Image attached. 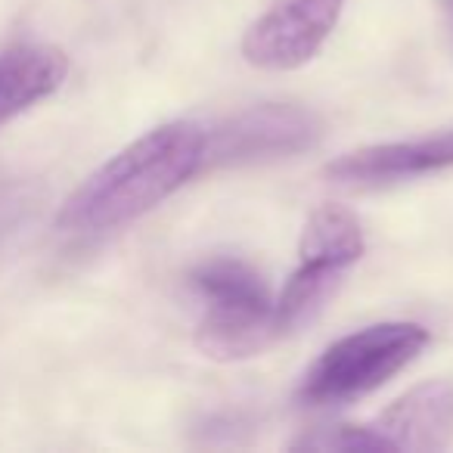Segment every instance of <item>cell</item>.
<instances>
[{
  "label": "cell",
  "mask_w": 453,
  "mask_h": 453,
  "mask_svg": "<svg viewBox=\"0 0 453 453\" xmlns=\"http://www.w3.org/2000/svg\"><path fill=\"white\" fill-rule=\"evenodd\" d=\"M205 158V131L193 121H168L115 152L57 214L63 234H106L143 218L174 196Z\"/></svg>",
  "instance_id": "obj_1"
},
{
  "label": "cell",
  "mask_w": 453,
  "mask_h": 453,
  "mask_svg": "<svg viewBox=\"0 0 453 453\" xmlns=\"http://www.w3.org/2000/svg\"><path fill=\"white\" fill-rule=\"evenodd\" d=\"M428 345L419 323H372L345 335L304 372L296 397L302 407H342L382 388L391 376L413 364Z\"/></svg>",
  "instance_id": "obj_2"
},
{
  "label": "cell",
  "mask_w": 453,
  "mask_h": 453,
  "mask_svg": "<svg viewBox=\"0 0 453 453\" xmlns=\"http://www.w3.org/2000/svg\"><path fill=\"white\" fill-rule=\"evenodd\" d=\"M317 140H320V121L314 112L283 103H265L226 119L211 134H205L202 168L273 162L311 150Z\"/></svg>",
  "instance_id": "obj_3"
},
{
  "label": "cell",
  "mask_w": 453,
  "mask_h": 453,
  "mask_svg": "<svg viewBox=\"0 0 453 453\" xmlns=\"http://www.w3.org/2000/svg\"><path fill=\"white\" fill-rule=\"evenodd\" d=\"M345 0H273L242 38V57L255 69L292 72L320 53L339 26Z\"/></svg>",
  "instance_id": "obj_4"
},
{
  "label": "cell",
  "mask_w": 453,
  "mask_h": 453,
  "mask_svg": "<svg viewBox=\"0 0 453 453\" xmlns=\"http://www.w3.org/2000/svg\"><path fill=\"white\" fill-rule=\"evenodd\" d=\"M453 165V131L434 134L422 140H403V143H379L364 146L339 156L326 165L323 174L339 187H388V183L413 180Z\"/></svg>",
  "instance_id": "obj_5"
},
{
  "label": "cell",
  "mask_w": 453,
  "mask_h": 453,
  "mask_svg": "<svg viewBox=\"0 0 453 453\" xmlns=\"http://www.w3.org/2000/svg\"><path fill=\"white\" fill-rule=\"evenodd\" d=\"M366 426L382 441L385 450H444L453 438V385H416Z\"/></svg>",
  "instance_id": "obj_6"
},
{
  "label": "cell",
  "mask_w": 453,
  "mask_h": 453,
  "mask_svg": "<svg viewBox=\"0 0 453 453\" xmlns=\"http://www.w3.org/2000/svg\"><path fill=\"white\" fill-rule=\"evenodd\" d=\"M69 57L57 47L26 44L0 53V127L63 88Z\"/></svg>",
  "instance_id": "obj_7"
},
{
  "label": "cell",
  "mask_w": 453,
  "mask_h": 453,
  "mask_svg": "<svg viewBox=\"0 0 453 453\" xmlns=\"http://www.w3.org/2000/svg\"><path fill=\"white\" fill-rule=\"evenodd\" d=\"M277 339H283L277 326V311H224L205 308L199 329H196V348L205 357L234 364L249 360L267 351Z\"/></svg>",
  "instance_id": "obj_8"
},
{
  "label": "cell",
  "mask_w": 453,
  "mask_h": 453,
  "mask_svg": "<svg viewBox=\"0 0 453 453\" xmlns=\"http://www.w3.org/2000/svg\"><path fill=\"white\" fill-rule=\"evenodd\" d=\"M364 249L366 242H364V230H360V220L342 205H320L302 230L298 261L345 273L351 265H357Z\"/></svg>",
  "instance_id": "obj_9"
},
{
  "label": "cell",
  "mask_w": 453,
  "mask_h": 453,
  "mask_svg": "<svg viewBox=\"0 0 453 453\" xmlns=\"http://www.w3.org/2000/svg\"><path fill=\"white\" fill-rule=\"evenodd\" d=\"M189 286L205 302V308L224 311H267L273 298L267 283L252 265L240 258H211L189 273Z\"/></svg>",
  "instance_id": "obj_10"
},
{
  "label": "cell",
  "mask_w": 453,
  "mask_h": 453,
  "mask_svg": "<svg viewBox=\"0 0 453 453\" xmlns=\"http://www.w3.org/2000/svg\"><path fill=\"white\" fill-rule=\"evenodd\" d=\"M296 450H385L382 441L366 426H326L298 438Z\"/></svg>",
  "instance_id": "obj_11"
},
{
  "label": "cell",
  "mask_w": 453,
  "mask_h": 453,
  "mask_svg": "<svg viewBox=\"0 0 453 453\" xmlns=\"http://www.w3.org/2000/svg\"><path fill=\"white\" fill-rule=\"evenodd\" d=\"M28 202L19 193H0V246L13 236V230L19 226L22 214H26Z\"/></svg>",
  "instance_id": "obj_12"
}]
</instances>
